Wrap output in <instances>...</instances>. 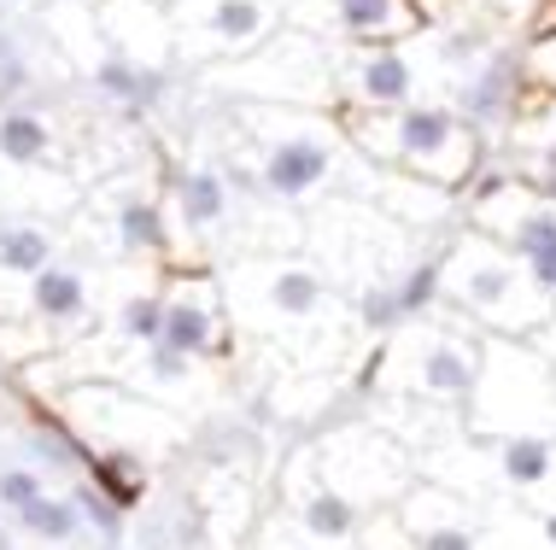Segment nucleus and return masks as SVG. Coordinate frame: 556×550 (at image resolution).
I'll use <instances>...</instances> for the list:
<instances>
[{"mask_svg": "<svg viewBox=\"0 0 556 550\" xmlns=\"http://www.w3.org/2000/svg\"><path fill=\"white\" fill-rule=\"evenodd\" d=\"M229 124L240 129V153H217L240 200H269L281 212H311L328 193L375 200L381 170L340 136V117L317 106H258L229 100Z\"/></svg>", "mask_w": 556, "mask_h": 550, "instance_id": "1", "label": "nucleus"}, {"mask_svg": "<svg viewBox=\"0 0 556 550\" xmlns=\"http://www.w3.org/2000/svg\"><path fill=\"white\" fill-rule=\"evenodd\" d=\"M340 136L352 141V153H364L375 170H404L463 193L475 182V170H486V141L463 124L445 100H410L399 112H357L334 106Z\"/></svg>", "mask_w": 556, "mask_h": 550, "instance_id": "2", "label": "nucleus"}, {"mask_svg": "<svg viewBox=\"0 0 556 550\" xmlns=\"http://www.w3.org/2000/svg\"><path fill=\"white\" fill-rule=\"evenodd\" d=\"M440 287L451 305H463L469 317L492 322L504 334H533L551 322V293L528 276V264L516 258L509 246H498L492 234H457L440 252Z\"/></svg>", "mask_w": 556, "mask_h": 550, "instance_id": "3", "label": "nucleus"}, {"mask_svg": "<svg viewBox=\"0 0 556 550\" xmlns=\"http://www.w3.org/2000/svg\"><path fill=\"white\" fill-rule=\"evenodd\" d=\"M217 94L229 100H258V106H317L334 112V48L305 29L281 24L258 53L235 59V65L200 71Z\"/></svg>", "mask_w": 556, "mask_h": 550, "instance_id": "4", "label": "nucleus"}, {"mask_svg": "<svg viewBox=\"0 0 556 550\" xmlns=\"http://www.w3.org/2000/svg\"><path fill=\"white\" fill-rule=\"evenodd\" d=\"M457 205L469 212V229L509 246L528 264V276L556 299V200L551 193L521 188L509 170H475V182L457 193Z\"/></svg>", "mask_w": 556, "mask_h": 550, "instance_id": "5", "label": "nucleus"}, {"mask_svg": "<svg viewBox=\"0 0 556 550\" xmlns=\"http://www.w3.org/2000/svg\"><path fill=\"white\" fill-rule=\"evenodd\" d=\"M281 29L276 0H170V36H176V65L212 71L235 59L258 53Z\"/></svg>", "mask_w": 556, "mask_h": 550, "instance_id": "6", "label": "nucleus"}, {"mask_svg": "<svg viewBox=\"0 0 556 550\" xmlns=\"http://www.w3.org/2000/svg\"><path fill=\"white\" fill-rule=\"evenodd\" d=\"M428 29L410 41H369V48H334V106L399 112L422 100L428 77Z\"/></svg>", "mask_w": 556, "mask_h": 550, "instance_id": "7", "label": "nucleus"}, {"mask_svg": "<svg viewBox=\"0 0 556 550\" xmlns=\"http://www.w3.org/2000/svg\"><path fill=\"white\" fill-rule=\"evenodd\" d=\"M223 299H258V310L276 329L288 322H311L323 317L328 299H334V276L323 270L305 252H247L240 258L235 281H223Z\"/></svg>", "mask_w": 556, "mask_h": 550, "instance_id": "8", "label": "nucleus"}, {"mask_svg": "<svg viewBox=\"0 0 556 550\" xmlns=\"http://www.w3.org/2000/svg\"><path fill=\"white\" fill-rule=\"evenodd\" d=\"M276 7L288 29H305L328 48L410 41L428 29V0H276Z\"/></svg>", "mask_w": 556, "mask_h": 550, "instance_id": "9", "label": "nucleus"}, {"mask_svg": "<svg viewBox=\"0 0 556 550\" xmlns=\"http://www.w3.org/2000/svg\"><path fill=\"white\" fill-rule=\"evenodd\" d=\"M445 106L475 129V136H504L528 106V77H521V41H492L469 65L445 71Z\"/></svg>", "mask_w": 556, "mask_h": 550, "instance_id": "10", "label": "nucleus"}, {"mask_svg": "<svg viewBox=\"0 0 556 550\" xmlns=\"http://www.w3.org/2000/svg\"><path fill=\"white\" fill-rule=\"evenodd\" d=\"M164 217H170V241L176 234H193V246L223 234L229 222H240V193L223 170L217 146L182 158L176 170H164Z\"/></svg>", "mask_w": 556, "mask_h": 550, "instance_id": "11", "label": "nucleus"}, {"mask_svg": "<svg viewBox=\"0 0 556 550\" xmlns=\"http://www.w3.org/2000/svg\"><path fill=\"white\" fill-rule=\"evenodd\" d=\"M223 276L212 270H164V322L159 346L182 351V358H212L229 334V310H223Z\"/></svg>", "mask_w": 556, "mask_h": 550, "instance_id": "12", "label": "nucleus"}, {"mask_svg": "<svg viewBox=\"0 0 556 550\" xmlns=\"http://www.w3.org/2000/svg\"><path fill=\"white\" fill-rule=\"evenodd\" d=\"M106 205V234L112 246L135 264H153V270H170V217H164V182L141 188V170H124L112 182H100V200Z\"/></svg>", "mask_w": 556, "mask_h": 550, "instance_id": "13", "label": "nucleus"}, {"mask_svg": "<svg viewBox=\"0 0 556 550\" xmlns=\"http://www.w3.org/2000/svg\"><path fill=\"white\" fill-rule=\"evenodd\" d=\"M94 24H100V53L176 71L170 0H94Z\"/></svg>", "mask_w": 556, "mask_h": 550, "instance_id": "14", "label": "nucleus"}, {"mask_svg": "<svg viewBox=\"0 0 556 550\" xmlns=\"http://www.w3.org/2000/svg\"><path fill=\"white\" fill-rule=\"evenodd\" d=\"M94 317V276H88L83 258H65L59 252L53 264H41L29 276V322H41L53 340H71L88 329Z\"/></svg>", "mask_w": 556, "mask_h": 550, "instance_id": "15", "label": "nucleus"}, {"mask_svg": "<svg viewBox=\"0 0 556 550\" xmlns=\"http://www.w3.org/2000/svg\"><path fill=\"white\" fill-rule=\"evenodd\" d=\"M480 363H486L480 340H463V334L433 329L422 346H416L410 386H416V393H428V398H469L475 386H480Z\"/></svg>", "mask_w": 556, "mask_h": 550, "instance_id": "16", "label": "nucleus"}, {"mask_svg": "<svg viewBox=\"0 0 556 550\" xmlns=\"http://www.w3.org/2000/svg\"><path fill=\"white\" fill-rule=\"evenodd\" d=\"M0 165L7 170H53L65 165V129L29 100L0 106Z\"/></svg>", "mask_w": 556, "mask_h": 550, "instance_id": "17", "label": "nucleus"}, {"mask_svg": "<svg viewBox=\"0 0 556 550\" xmlns=\"http://www.w3.org/2000/svg\"><path fill=\"white\" fill-rule=\"evenodd\" d=\"M375 205H381V217L399 222V229H440L451 212H463L451 188L422 182V176H404V170H381V182H375Z\"/></svg>", "mask_w": 556, "mask_h": 550, "instance_id": "18", "label": "nucleus"}, {"mask_svg": "<svg viewBox=\"0 0 556 550\" xmlns=\"http://www.w3.org/2000/svg\"><path fill=\"white\" fill-rule=\"evenodd\" d=\"M53 258H59V217L0 205V270L36 276L41 264H53Z\"/></svg>", "mask_w": 556, "mask_h": 550, "instance_id": "19", "label": "nucleus"}, {"mask_svg": "<svg viewBox=\"0 0 556 550\" xmlns=\"http://www.w3.org/2000/svg\"><path fill=\"white\" fill-rule=\"evenodd\" d=\"M404 533H410L416 550H480L475 527L457 515V503H451L445 493H416L410 503H404Z\"/></svg>", "mask_w": 556, "mask_h": 550, "instance_id": "20", "label": "nucleus"}, {"mask_svg": "<svg viewBox=\"0 0 556 550\" xmlns=\"http://www.w3.org/2000/svg\"><path fill=\"white\" fill-rule=\"evenodd\" d=\"M159 322H164V287L135 281V287L117 293L106 329H112V340H124L129 351H141V346H153V340H159Z\"/></svg>", "mask_w": 556, "mask_h": 550, "instance_id": "21", "label": "nucleus"}, {"mask_svg": "<svg viewBox=\"0 0 556 550\" xmlns=\"http://www.w3.org/2000/svg\"><path fill=\"white\" fill-rule=\"evenodd\" d=\"M498 474L521 493H539V486L556 481V445L545 434H509L498 445Z\"/></svg>", "mask_w": 556, "mask_h": 550, "instance_id": "22", "label": "nucleus"}, {"mask_svg": "<svg viewBox=\"0 0 556 550\" xmlns=\"http://www.w3.org/2000/svg\"><path fill=\"white\" fill-rule=\"evenodd\" d=\"M299 527L323 545H345L357 533V503L345 493H334V486H317V493L299 503Z\"/></svg>", "mask_w": 556, "mask_h": 550, "instance_id": "23", "label": "nucleus"}, {"mask_svg": "<svg viewBox=\"0 0 556 550\" xmlns=\"http://www.w3.org/2000/svg\"><path fill=\"white\" fill-rule=\"evenodd\" d=\"M193 363L200 358H182V351H170V346H141V358H135V386L141 393H159V398H170V393H188L193 386Z\"/></svg>", "mask_w": 556, "mask_h": 550, "instance_id": "24", "label": "nucleus"}, {"mask_svg": "<svg viewBox=\"0 0 556 550\" xmlns=\"http://www.w3.org/2000/svg\"><path fill=\"white\" fill-rule=\"evenodd\" d=\"M393 299H399V317H404V322L428 317V310L445 299V287H440V252H428V258L404 264V270L393 276Z\"/></svg>", "mask_w": 556, "mask_h": 550, "instance_id": "25", "label": "nucleus"}, {"mask_svg": "<svg viewBox=\"0 0 556 550\" xmlns=\"http://www.w3.org/2000/svg\"><path fill=\"white\" fill-rule=\"evenodd\" d=\"M18 527L36 533V539H48V545H71V539H77V527H83V510L71 498H48V493H41L29 510H18Z\"/></svg>", "mask_w": 556, "mask_h": 550, "instance_id": "26", "label": "nucleus"}, {"mask_svg": "<svg viewBox=\"0 0 556 550\" xmlns=\"http://www.w3.org/2000/svg\"><path fill=\"white\" fill-rule=\"evenodd\" d=\"M94 481H100V493H106L117 510H129L147 474H141V457H135V451H100L94 457Z\"/></svg>", "mask_w": 556, "mask_h": 550, "instance_id": "27", "label": "nucleus"}, {"mask_svg": "<svg viewBox=\"0 0 556 550\" xmlns=\"http://www.w3.org/2000/svg\"><path fill=\"white\" fill-rule=\"evenodd\" d=\"M504 141L556 146V94H533V88H528V106H521V117L504 129Z\"/></svg>", "mask_w": 556, "mask_h": 550, "instance_id": "28", "label": "nucleus"}, {"mask_svg": "<svg viewBox=\"0 0 556 550\" xmlns=\"http://www.w3.org/2000/svg\"><path fill=\"white\" fill-rule=\"evenodd\" d=\"M521 77L533 94H556V29H539L521 41Z\"/></svg>", "mask_w": 556, "mask_h": 550, "instance_id": "29", "label": "nucleus"}, {"mask_svg": "<svg viewBox=\"0 0 556 550\" xmlns=\"http://www.w3.org/2000/svg\"><path fill=\"white\" fill-rule=\"evenodd\" d=\"M41 493H48V486H41L36 469H7V474H0V510H12V515L29 510Z\"/></svg>", "mask_w": 556, "mask_h": 550, "instance_id": "30", "label": "nucleus"}, {"mask_svg": "<svg viewBox=\"0 0 556 550\" xmlns=\"http://www.w3.org/2000/svg\"><path fill=\"white\" fill-rule=\"evenodd\" d=\"M71 503H77L83 522H94L100 533H112V527H117V503H112L106 493H94V486H77V493H71Z\"/></svg>", "mask_w": 556, "mask_h": 550, "instance_id": "31", "label": "nucleus"}, {"mask_svg": "<svg viewBox=\"0 0 556 550\" xmlns=\"http://www.w3.org/2000/svg\"><path fill=\"white\" fill-rule=\"evenodd\" d=\"M539 29H556V0H539L533 18H528V36H539Z\"/></svg>", "mask_w": 556, "mask_h": 550, "instance_id": "32", "label": "nucleus"}, {"mask_svg": "<svg viewBox=\"0 0 556 550\" xmlns=\"http://www.w3.org/2000/svg\"><path fill=\"white\" fill-rule=\"evenodd\" d=\"M539 527H545V539L556 545V510H545V515H539Z\"/></svg>", "mask_w": 556, "mask_h": 550, "instance_id": "33", "label": "nucleus"}, {"mask_svg": "<svg viewBox=\"0 0 556 550\" xmlns=\"http://www.w3.org/2000/svg\"><path fill=\"white\" fill-rule=\"evenodd\" d=\"M0 550H18V545H12V539H7V533H0Z\"/></svg>", "mask_w": 556, "mask_h": 550, "instance_id": "34", "label": "nucleus"}, {"mask_svg": "<svg viewBox=\"0 0 556 550\" xmlns=\"http://www.w3.org/2000/svg\"><path fill=\"white\" fill-rule=\"evenodd\" d=\"M41 7H65V0H41ZM88 7H94V0H88Z\"/></svg>", "mask_w": 556, "mask_h": 550, "instance_id": "35", "label": "nucleus"}]
</instances>
